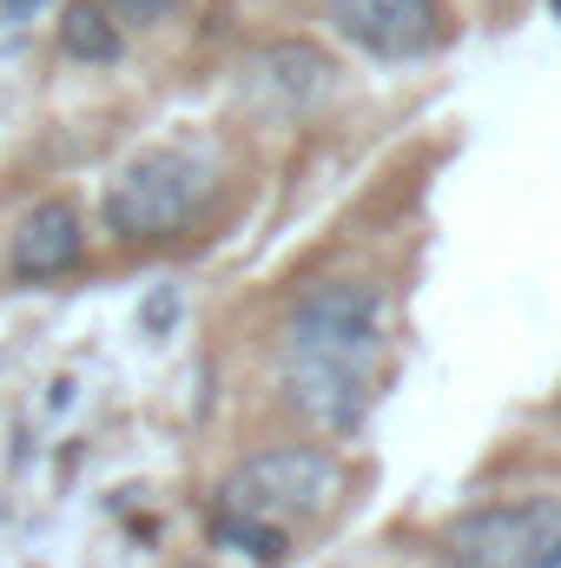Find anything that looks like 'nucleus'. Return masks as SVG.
Here are the masks:
<instances>
[{
    "instance_id": "9d476101",
    "label": "nucleus",
    "mask_w": 561,
    "mask_h": 568,
    "mask_svg": "<svg viewBox=\"0 0 561 568\" xmlns=\"http://www.w3.org/2000/svg\"><path fill=\"white\" fill-rule=\"evenodd\" d=\"M40 7H47V0H0L7 20H27V13H40Z\"/></svg>"
},
{
    "instance_id": "7ed1b4c3",
    "label": "nucleus",
    "mask_w": 561,
    "mask_h": 568,
    "mask_svg": "<svg viewBox=\"0 0 561 568\" xmlns=\"http://www.w3.org/2000/svg\"><path fill=\"white\" fill-rule=\"evenodd\" d=\"M344 469L330 449L317 443H278V449H258L245 456L225 483H218V516H238V523H265V529H284V523H310L330 509Z\"/></svg>"
},
{
    "instance_id": "f257e3e1",
    "label": "nucleus",
    "mask_w": 561,
    "mask_h": 568,
    "mask_svg": "<svg viewBox=\"0 0 561 568\" xmlns=\"http://www.w3.org/2000/svg\"><path fill=\"white\" fill-rule=\"evenodd\" d=\"M384 364V291L364 278L310 284L284 317V390L290 410L344 436L364 424Z\"/></svg>"
},
{
    "instance_id": "f03ea898",
    "label": "nucleus",
    "mask_w": 561,
    "mask_h": 568,
    "mask_svg": "<svg viewBox=\"0 0 561 568\" xmlns=\"http://www.w3.org/2000/svg\"><path fill=\"white\" fill-rule=\"evenodd\" d=\"M212 185H218L212 159H198V152H185V145H152V152L126 159V165L113 172V185H106V199H100L106 232L126 239V245L185 232V225L205 212Z\"/></svg>"
},
{
    "instance_id": "423d86ee",
    "label": "nucleus",
    "mask_w": 561,
    "mask_h": 568,
    "mask_svg": "<svg viewBox=\"0 0 561 568\" xmlns=\"http://www.w3.org/2000/svg\"><path fill=\"white\" fill-rule=\"evenodd\" d=\"M80 258H86V232H80V212H73L67 199L33 205V212L13 225V239H7V272L27 278V284L60 278V272H73Z\"/></svg>"
},
{
    "instance_id": "9b49d317",
    "label": "nucleus",
    "mask_w": 561,
    "mask_h": 568,
    "mask_svg": "<svg viewBox=\"0 0 561 568\" xmlns=\"http://www.w3.org/2000/svg\"><path fill=\"white\" fill-rule=\"evenodd\" d=\"M549 7H555V13H561V0H549Z\"/></svg>"
},
{
    "instance_id": "1a4fd4ad",
    "label": "nucleus",
    "mask_w": 561,
    "mask_h": 568,
    "mask_svg": "<svg viewBox=\"0 0 561 568\" xmlns=\"http://www.w3.org/2000/svg\"><path fill=\"white\" fill-rule=\"evenodd\" d=\"M178 0H106V13L113 20H126V27H152V20H165Z\"/></svg>"
},
{
    "instance_id": "20e7f679",
    "label": "nucleus",
    "mask_w": 561,
    "mask_h": 568,
    "mask_svg": "<svg viewBox=\"0 0 561 568\" xmlns=\"http://www.w3.org/2000/svg\"><path fill=\"white\" fill-rule=\"evenodd\" d=\"M442 568H561V503H489L449 523Z\"/></svg>"
},
{
    "instance_id": "0eeeda50",
    "label": "nucleus",
    "mask_w": 561,
    "mask_h": 568,
    "mask_svg": "<svg viewBox=\"0 0 561 568\" xmlns=\"http://www.w3.org/2000/svg\"><path fill=\"white\" fill-rule=\"evenodd\" d=\"M330 60L310 47V40H272V47H258L252 53V80L272 93V100H284V106H310L317 93H330Z\"/></svg>"
},
{
    "instance_id": "39448f33",
    "label": "nucleus",
    "mask_w": 561,
    "mask_h": 568,
    "mask_svg": "<svg viewBox=\"0 0 561 568\" xmlns=\"http://www.w3.org/2000/svg\"><path fill=\"white\" fill-rule=\"evenodd\" d=\"M330 27L370 60H417L436 40V0H330Z\"/></svg>"
},
{
    "instance_id": "6e6552de",
    "label": "nucleus",
    "mask_w": 561,
    "mask_h": 568,
    "mask_svg": "<svg viewBox=\"0 0 561 568\" xmlns=\"http://www.w3.org/2000/svg\"><path fill=\"white\" fill-rule=\"evenodd\" d=\"M60 53H67V60H93V67L120 60V20H113L100 0L67 7V20H60Z\"/></svg>"
}]
</instances>
